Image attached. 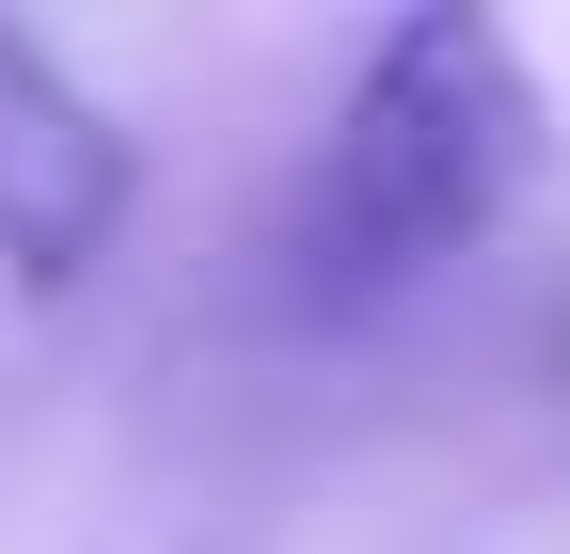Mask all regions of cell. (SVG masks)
Wrapping results in <instances>:
<instances>
[{
	"label": "cell",
	"instance_id": "obj_1",
	"mask_svg": "<svg viewBox=\"0 0 570 554\" xmlns=\"http://www.w3.org/2000/svg\"><path fill=\"white\" fill-rule=\"evenodd\" d=\"M523 159H539V80H523V48L491 17L428 0V17L365 32L348 111L317 144V190H302L317 301H381V286H412V269L475 254L491 222H508Z\"/></svg>",
	"mask_w": 570,
	"mask_h": 554
},
{
	"label": "cell",
	"instance_id": "obj_2",
	"mask_svg": "<svg viewBox=\"0 0 570 554\" xmlns=\"http://www.w3.org/2000/svg\"><path fill=\"white\" fill-rule=\"evenodd\" d=\"M127 206H142L127 127L63 80L17 17H0V317L63 301V286H80V269L127 238Z\"/></svg>",
	"mask_w": 570,
	"mask_h": 554
}]
</instances>
